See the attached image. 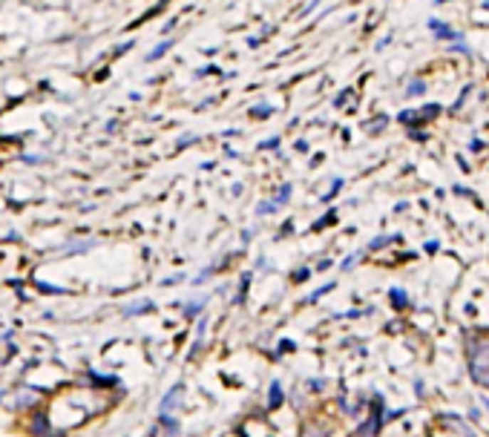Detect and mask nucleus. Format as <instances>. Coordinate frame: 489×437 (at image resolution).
Returning a JSON list of instances; mask_svg holds the SVG:
<instances>
[{"instance_id":"obj_1","label":"nucleus","mask_w":489,"mask_h":437,"mask_svg":"<svg viewBox=\"0 0 489 437\" xmlns=\"http://www.w3.org/2000/svg\"><path fill=\"white\" fill-rule=\"evenodd\" d=\"M469 372L472 380L480 386H489V339L480 337L469 345Z\"/></svg>"},{"instance_id":"obj_2","label":"nucleus","mask_w":489,"mask_h":437,"mask_svg":"<svg viewBox=\"0 0 489 437\" xmlns=\"http://www.w3.org/2000/svg\"><path fill=\"white\" fill-rule=\"evenodd\" d=\"M170 49H173V41H164V43H159L153 52H147V60H159V58H162V55H167Z\"/></svg>"},{"instance_id":"obj_3","label":"nucleus","mask_w":489,"mask_h":437,"mask_svg":"<svg viewBox=\"0 0 489 437\" xmlns=\"http://www.w3.org/2000/svg\"><path fill=\"white\" fill-rule=\"evenodd\" d=\"M279 403H283V389H279V383L270 386V409H276Z\"/></svg>"},{"instance_id":"obj_4","label":"nucleus","mask_w":489,"mask_h":437,"mask_svg":"<svg viewBox=\"0 0 489 437\" xmlns=\"http://www.w3.org/2000/svg\"><path fill=\"white\" fill-rule=\"evenodd\" d=\"M179 394H182V389H173V391H170V397L162 403V414H167V411H170V406L179 400Z\"/></svg>"},{"instance_id":"obj_5","label":"nucleus","mask_w":489,"mask_h":437,"mask_svg":"<svg viewBox=\"0 0 489 437\" xmlns=\"http://www.w3.org/2000/svg\"><path fill=\"white\" fill-rule=\"evenodd\" d=\"M391 300H394V305H397V308H403V305L409 302V297L403 294V290H400V288H394V290H391Z\"/></svg>"},{"instance_id":"obj_6","label":"nucleus","mask_w":489,"mask_h":437,"mask_svg":"<svg viewBox=\"0 0 489 437\" xmlns=\"http://www.w3.org/2000/svg\"><path fill=\"white\" fill-rule=\"evenodd\" d=\"M251 115H253V118H268V115H270V107H268V104H259V107L251 110Z\"/></svg>"},{"instance_id":"obj_7","label":"nucleus","mask_w":489,"mask_h":437,"mask_svg":"<svg viewBox=\"0 0 489 437\" xmlns=\"http://www.w3.org/2000/svg\"><path fill=\"white\" fill-rule=\"evenodd\" d=\"M424 93V81H411L409 84V95H421Z\"/></svg>"},{"instance_id":"obj_8","label":"nucleus","mask_w":489,"mask_h":437,"mask_svg":"<svg viewBox=\"0 0 489 437\" xmlns=\"http://www.w3.org/2000/svg\"><path fill=\"white\" fill-rule=\"evenodd\" d=\"M288 196H291V184H285V187H283V193H279V196H276V204H283V201H288Z\"/></svg>"},{"instance_id":"obj_9","label":"nucleus","mask_w":489,"mask_h":437,"mask_svg":"<svg viewBox=\"0 0 489 437\" xmlns=\"http://www.w3.org/2000/svg\"><path fill=\"white\" fill-rule=\"evenodd\" d=\"M276 144H279V138H270V141H262V144H259V150H270V147H276Z\"/></svg>"},{"instance_id":"obj_10","label":"nucleus","mask_w":489,"mask_h":437,"mask_svg":"<svg viewBox=\"0 0 489 437\" xmlns=\"http://www.w3.org/2000/svg\"><path fill=\"white\" fill-rule=\"evenodd\" d=\"M308 276H311V273H308V270H305V268H303V270H297V273H294V279H297V282H303V279H308Z\"/></svg>"},{"instance_id":"obj_11","label":"nucleus","mask_w":489,"mask_h":437,"mask_svg":"<svg viewBox=\"0 0 489 437\" xmlns=\"http://www.w3.org/2000/svg\"><path fill=\"white\" fill-rule=\"evenodd\" d=\"M130 46H132V43H121V46L115 49V55H124V52H130Z\"/></svg>"}]
</instances>
